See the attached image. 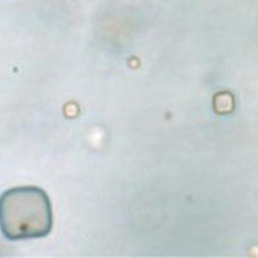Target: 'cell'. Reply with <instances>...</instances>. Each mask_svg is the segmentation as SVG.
Here are the masks:
<instances>
[{
    "mask_svg": "<svg viewBox=\"0 0 258 258\" xmlns=\"http://www.w3.org/2000/svg\"><path fill=\"white\" fill-rule=\"evenodd\" d=\"M52 227V204L42 189L17 187L0 196V230L6 238H41L51 232Z\"/></svg>",
    "mask_w": 258,
    "mask_h": 258,
    "instance_id": "cell-1",
    "label": "cell"
}]
</instances>
